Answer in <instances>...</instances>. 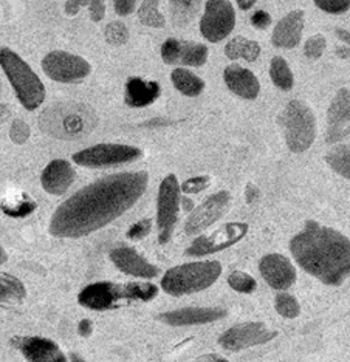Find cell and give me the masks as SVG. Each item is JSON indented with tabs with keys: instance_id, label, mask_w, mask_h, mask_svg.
I'll list each match as a JSON object with an SVG mask.
<instances>
[{
	"instance_id": "1",
	"label": "cell",
	"mask_w": 350,
	"mask_h": 362,
	"mask_svg": "<svg viewBox=\"0 0 350 362\" xmlns=\"http://www.w3.org/2000/svg\"><path fill=\"white\" fill-rule=\"evenodd\" d=\"M147 172H123L95 181L53 214L50 234L61 238L89 235L121 217L146 192Z\"/></svg>"
},
{
	"instance_id": "2",
	"label": "cell",
	"mask_w": 350,
	"mask_h": 362,
	"mask_svg": "<svg viewBox=\"0 0 350 362\" xmlns=\"http://www.w3.org/2000/svg\"><path fill=\"white\" fill-rule=\"evenodd\" d=\"M290 251L305 273L326 285H341L350 276V240L332 228L307 221L290 242Z\"/></svg>"
},
{
	"instance_id": "3",
	"label": "cell",
	"mask_w": 350,
	"mask_h": 362,
	"mask_svg": "<svg viewBox=\"0 0 350 362\" xmlns=\"http://www.w3.org/2000/svg\"><path fill=\"white\" fill-rule=\"evenodd\" d=\"M98 124L95 110L84 103H56L40 113L39 126L44 134L60 139L87 136Z\"/></svg>"
},
{
	"instance_id": "4",
	"label": "cell",
	"mask_w": 350,
	"mask_h": 362,
	"mask_svg": "<svg viewBox=\"0 0 350 362\" xmlns=\"http://www.w3.org/2000/svg\"><path fill=\"white\" fill-rule=\"evenodd\" d=\"M157 293L158 288L152 284L96 282L87 285L79 293L78 300L82 307L104 311L135 300L147 302L155 298Z\"/></svg>"
},
{
	"instance_id": "5",
	"label": "cell",
	"mask_w": 350,
	"mask_h": 362,
	"mask_svg": "<svg viewBox=\"0 0 350 362\" xmlns=\"http://www.w3.org/2000/svg\"><path fill=\"white\" fill-rule=\"evenodd\" d=\"M222 274L219 262H194L174 267L162 279V288L171 296H185L210 288Z\"/></svg>"
},
{
	"instance_id": "6",
	"label": "cell",
	"mask_w": 350,
	"mask_h": 362,
	"mask_svg": "<svg viewBox=\"0 0 350 362\" xmlns=\"http://www.w3.org/2000/svg\"><path fill=\"white\" fill-rule=\"evenodd\" d=\"M0 65L10 79L21 104L27 110H35L45 100V87L30 65L10 48H0Z\"/></svg>"
},
{
	"instance_id": "7",
	"label": "cell",
	"mask_w": 350,
	"mask_h": 362,
	"mask_svg": "<svg viewBox=\"0 0 350 362\" xmlns=\"http://www.w3.org/2000/svg\"><path fill=\"white\" fill-rule=\"evenodd\" d=\"M286 143L288 149L295 153H303L310 149L316 138V118L310 107L305 103L290 101L282 113Z\"/></svg>"
},
{
	"instance_id": "8",
	"label": "cell",
	"mask_w": 350,
	"mask_h": 362,
	"mask_svg": "<svg viewBox=\"0 0 350 362\" xmlns=\"http://www.w3.org/2000/svg\"><path fill=\"white\" fill-rule=\"evenodd\" d=\"M180 185L175 175H168L160 185L158 191V204H157V225H158V238L160 243H168L174 233L175 223H177L179 209H180Z\"/></svg>"
},
{
	"instance_id": "9",
	"label": "cell",
	"mask_w": 350,
	"mask_h": 362,
	"mask_svg": "<svg viewBox=\"0 0 350 362\" xmlns=\"http://www.w3.org/2000/svg\"><path fill=\"white\" fill-rule=\"evenodd\" d=\"M143 155L138 147L126 144H96L73 155V161L84 168H109L138 160Z\"/></svg>"
},
{
	"instance_id": "10",
	"label": "cell",
	"mask_w": 350,
	"mask_h": 362,
	"mask_svg": "<svg viewBox=\"0 0 350 362\" xmlns=\"http://www.w3.org/2000/svg\"><path fill=\"white\" fill-rule=\"evenodd\" d=\"M236 25V11L230 0H208L200 33L206 40L218 44L231 35Z\"/></svg>"
},
{
	"instance_id": "11",
	"label": "cell",
	"mask_w": 350,
	"mask_h": 362,
	"mask_svg": "<svg viewBox=\"0 0 350 362\" xmlns=\"http://www.w3.org/2000/svg\"><path fill=\"white\" fill-rule=\"evenodd\" d=\"M45 75L56 82L77 84L90 75V64L81 56L67 52H52L43 61Z\"/></svg>"
},
{
	"instance_id": "12",
	"label": "cell",
	"mask_w": 350,
	"mask_h": 362,
	"mask_svg": "<svg viewBox=\"0 0 350 362\" xmlns=\"http://www.w3.org/2000/svg\"><path fill=\"white\" fill-rule=\"evenodd\" d=\"M248 233L247 223H228L215 229L210 235H202L186 250V256H208V254L219 252L240 242Z\"/></svg>"
},
{
	"instance_id": "13",
	"label": "cell",
	"mask_w": 350,
	"mask_h": 362,
	"mask_svg": "<svg viewBox=\"0 0 350 362\" xmlns=\"http://www.w3.org/2000/svg\"><path fill=\"white\" fill-rule=\"evenodd\" d=\"M276 334V332L270 330L264 322H248L230 328L220 336L219 342L225 350L240 351L269 342Z\"/></svg>"
},
{
	"instance_id": "14",
	"label": "cell",
	"mask_w": 350,
	"mask_h": 362,
	"mask_svg": "<svg viewBox=\"0 0 350 362\" xmlns=\"http://www.w3.org/2000/svg\"><path fill=\"white\" fill-rule=\"evenodd\" d=\"M231 203V195L228 191H220L218 194H213L211 197L196 208L186 220L185 231L188 235H196L203 233L206 228H210L215 223L225 212L228 211Z\"/></svg>"
},
{
	"instance_id": "15",
	"label": "cell",
	"mask_w": 350,
	"mask_h": 362,
	"mask_svg": "<svg viewBox=\"0 0 350 362\" xmlns=\"http://www.w3.org/2000/svg\"><path fill=\"white\" fill-rule=\"evenodd\" d=\"M350 135V88H339L327 110L326 143L335 144Z\"/></svg>"
},
{
	"instance_id": "16",
	"label": "cell",
	"mask_w": 350,
	"mask_h": 362,
	"mask_svg": "<svg viewBox=\"0 0 350 362\" xmlns=\"http://www.w3.org/2000/svg\"><path fill=\"white\" fill-rule=\"evenodd\" d=\"M162 57L169 65L202 67L208 61V47L189 40L168 39L162 45Z\"/></svg>"
},
{
	"instance_id": "17",
	"label": "cell",
	"mask_w": 350,
	"mask_h": 362,
	"mask_svg": "<svg viewBox=\"0 0 350 362\" xmlns=\"http://www.w3.org/2000/svg\"><path fill=\"white\" fill-rule=\"evenodd\" d=\"M28 362H67V358L56 342L39 336H16L13 339Z\"/></svg>"
},
{
	"instance_id": "18",
	"label": "cell",
	"mask_w": 350,
	"mask_h": 362,
	"mask_svg": "<svg viewBox=\"0 0 350 362\" xmlns=\"http://www.w3.org/2000/svg\"><path fill=\"white\" fill-rule=\"evenodd\" d=\"M261 274L274 290L284 291L295 284L296 269L290 260L281 254H269L261 260Z\"/></svg>"
},
{
	"instance_id": "19",
	"label": "cell",
	"mask_w": 350,
	"mask_h": 362,
	"mask_svg": "<svg viewBox=\"0 0 350 362\" xmlns=\"http://www.w3.org/2000/svg\"><path fill=\"white\" fill-rule=\"evenodd\" d=\"M305 13L303 10H295L284 16L273 30L271 44L278 48H295L301 42L304 31Z\"/></svg>"
},
{
	"instance_id": "20",
	"label": "cell",
	"mask_w": 350,
	"mask_h": 362,
	"mask_svg": "<svg viewBox=\"0 0 350 362\" xmlns=\"http://www.w3.org/2000/svg\"><path fill=\"white\" fill-rule=\"evenodd\" d=\"M111 259L116 268L130 276L152 279L160 274V269L154 267L152 263H149L145 257H141L135 250L128 248V246L113 250L111 252Z\"/></svg>"
},
{
	"instance_id": "21",
	"label": "cell",
	"mask_w": 350,
	"mask_h": 362,
	"mask_svg": "<svg viewBox=\"0 0 350 362\" xmlns=\"http://www.w3.org/2000/svg\"><path fill=\"white\" fill-rule=\"evenodd\" d=\"M223 79L231 92L239 98H244V100H254L261 92L259 79L256 78L254 73L237 64L228 65L225 69Z\"/></svg>"
},
{
	"instance_id": "22",
	"label": "cell",
	"mask_w": 350,
	"mask_h": 362,
	"mask_svg": "<svg viewBox=\"0 0 350 362\" xmlns=\"http://www.w3.org/2000/svg\"><path fill=\"white\" fill-rule=\"evenodd\" d=\"M225 316H227V311L223 308H181L163 313L158 319L172 327H185L214 322Z\"/></svg>"
},
{
	"instance_id": "23",
	"label": "cell",
	"mask_w": 350,
	"mask_h": 362,
	"mask_svg": "<svg viewBox=\"0 0 350 362\" xmlns=\"http://www.w3.org/2000/svg\"><path fill=\"white\" fill-rule=\"evenodd\" d=\"M74 181V169L65 160H53L43 172L40 183L44 191L52 195H62Z\"/></svg>"
},
{
	"instance_id": "24",
	"label": "cell",
	"mask_w": 350,
	"mask_h": 362,
	"mask_svg": "<svg viewBox=\"0 0 350 362\" xmlns=\"http://www.w3.org/2000/svg\"><path fill=\"white\" fill-rule=\"evenodd\" d=\"M160 96V84L141 78H130L126 84V104L129 107H146Z\"/></svg>"
},
{
	"instance_id": "25",
	"label": "cell",
	"mask_w": 350,
	"mask_h": 362,
	"mask_svg": "<svg viewBox=\"0 0 350 362\" xmlns=\"http://www.w3.org/2000/svg\"><path fill=\"white\" fill-rule=\"evenodd\" d=\"M225 54L231 61L245 59L248 62H254L261 56V45L256 40L247 39L244 36H236L225 47Z\"/></svg>"
},
{
	"instance_id": "26",
	"label": "cell",
	"mask_w": 350,
	"mask_h": 362,
	"mask_svg": "<svg viewBox=\"0 0 350 362\" xmlns=\"http://www.w3.org/2000/svg\"><path fill=\"white\" fill-rule=\"evenodd\" d=\"M27 298L23 284L6 273H0V305H19Z\"/></svg>"
},
{
	"instance_id": "27",
	"label": "cell",
	"mask_w": 350,
	"mask_h": 362,
	"mask_svg": "<svg viewBox=\"0 0 350 362\" xmlns=\"http://www.w3.org/2000/svg\"><path fill=\"white\" fill-rule=\"evenodd\" d=\"M174 87L185 96H198L203 92L205 82L186 69H175L171 75Z\"/></svg>"
},
{
	"instance_id": "28",
	"label": "cell",
	"mask_w": 350,
	"mask_h": 362,
	"mask_svg": "<svg viewBox=\"0 0 350 362\" xmlns=\"http://www.w3.org/2000/svg\"><path fill=\"white\" fill-rule=\"evenodd\" d=\"M270 76L273 84L278 88L284 90V92H288V90L293 88V73H291L284 57H273V61L270 64Z\"/></svg>"
},
{
	"instance_id": "29",
	"label": "cell",
	"mask_w": 350,
	"mask_h": 362,
	"mask_svg": "<svg viewBox=\"0 0 350 362\" xmlns=\"http://www.w3.org/2000/svg\"><path fill=\"white\" fill-rule=\"evenodd\" d=\"M326 161L338 175L350 181V146H338L332 149L326 156Z\"/></svg>"
},
{
	"instance_id": "30",
	"label": "cell",
	"mask_w": 350,
	"mask_h": 362,
	"mask_svg": "<svg viewBox=\"0 0 350 362\" xmlns=\"http://www.w3.org/2000/svg\"><path fill=\"white\" fill-rule=\"evenodd\" d=\"M202 0H171L172 18L177 25H186L194 19Z\"/></svg>"
},
{
	"instance_id": "31",
	"label": "cell",
	"mask_w": 350,
	"mask_h": 362,
	"mask_svg": "<svg viewBox=\"0 0 350 362\" xmlns=\"http://www.w3.org/2000/svg\"><path fill=\"white\" fill-rule=\"evenodd\" d=\"M138 18L146 27L163 28L166 25L164 16L158 11V0H145L138 10Z\"/></svg>"
},
{
	"instance_id": "32",
	"label": "cell",
	"mask_w": 350,
	"mask_h": 362,
	"mask_svg": "<svg viewBox=\"0 0 350 362\" xmlns=\"http://www.w3.org/2000/svg\"><path fill=\"white\" fill-rule=\"evenodd\" d=\"M0 208L10 217H27L36 209V202H33L28 195H22L19 199H14L11 202H2Z\"/></svg>"
},
{
	"instance_id": "33",
	"label": "cell",
	"mask_w": 350,
	"mask_h": 362,
	"mask_svg": "<svg viewBox=\"0 0 350 362\" xmlns=\"http://www.w3.org/2000/svg\"><path fill=\"white\" fill-rule=\"evenodd\" d=\"M274 307H276V311L279 315L286 319H295L299 316V313H301V307H299L298 300L293 298V296H290L287 293L278 294Z\"/></svg>"
},
{
	"instance_id": "34",
	"label": "cell",
	"mask_w": 350,
	"mask_h": 362,
	"mask_svg": "<svg viewBox=\"0 0 350 362\" xmlns=\"http://www.w3.org/2000/svg\"><path fill=\"white\" fill-rule=\"evenodd\" d=\"M228 284L232 288V290L237 291V293H253L256 290V281L254 279L244 273V271H235V273H231L228 277Z\"/></svg>"
},
{
	"instance_id": "35",
	"label": "cell",
	"mask_w": 350,
	"mask_h": 362,
	"mask_svg": "<svg viewBox=\"0 0 350 362\" xmlns=\"http://www.w3.org/2000/svg\"><path fill=\"white\" fill-rule=\"evenodd\" d=\"M106 40L112 45H123L128 42L129 39V30L123 22H112L106 27Z\"/></svg>"
},
{
	"instance_id": "36",
	"label": "cell",
	"mask_w": 350,
	"mask_h": 362,
	"mask_svg": "<svg viewBox=\"0 0 350 362\" xmlns=\"http://www.w3.org/2000/svg\"><path fill=\"white\" fill-rule=\"evenodd\" d=\"M327 47V40L322 35L312 36L304 45V54L308 59H320Z\"/></svg>"
},
{
	"instance_id": "37",
	"label": "cell",
	"mask_w": 350,
	"mask_h": 362,
	"mask_svg": "<svg viewBox=\"0 0 350 362\" xmlns=\"http://www.w3.org/2000/svg\"><path fill=\"white\" fill-rule=\"evenodd\" d=\"M320 10L329 14H343L350 8V0H313Z\"/></svg>"
},
{
	"instance_id": "38",
	"label": "cell",
	"mask_w": 350,
	"mask_h": 362,
	"mask_svg": "<svg viewBox=\"0 0 350 362\" xmlns=\"http://www.w3.org/2000/svg\"><path fill=\"white\" fill-rule=\"evenodd\" d=\"M10 138L16 144H23L30 138V127L25 121L16 119L10 129Z\"/></svg>"
},
{
	"instance_id": "39",
	"label": "cell",
	"mask_w": 350,
	"mask_h": 362,
	"mask_svg": "<svg viewBox=\"0 0 350 362\" xmlns=\"http://www.w3.org/2000/svg\"><path fill=\"white\" fill-rule=\"evenodd\" d=\"M208 186H210V177H194V178H189L186 180L185 183H183L180 186V189L185 194H198L202 192L203 189H206Z\"/></svg>"
},
{
	"instance_id": "40",
	"label": "cell",
	"mask_w": 350,
	"mask_h": 362,
	"mask_svg": "<svg viewBox=\"0 0 350 362\" xmlns=\"http://www.w3.org/2000/svg\"><path fill=\"white\" fill-rule=\"evenodd\" d=\"M151 229H152V220L151 218L140 220L138 223H135L129 229L128 237L132 238V240H141V238H145L149 233H151Z\"/></svg>"
},
{
	"instance_id": "41",
	"label": "cell",
	"mask_w": 350,
	"mask_h": 362,
	"mask_svg": "<svg viewBox=\"0 0 350 362\" xmlns=\"http://www.w3.org/2000/svg\"><path fill=\"white\" fill-rule=\"evenodd\" d=\"M90 16H91V21L94 22H99L104 19V14H106V5H104V0H90Z\"/></svg>"
},
{
	"instance_id": "42",
	"label": "cell",
	"mask_w": 350,
	"mask_h": 362,
	"mask_svg": "<svg viewBox=\"0 0 350 362\" xmlns=\"http://www.w3.org/2000/svg\"><path fill=\"white\" fill-rule=\"evenodd\" d=\"M252 23H253V27H256V28L265 30V28L270 27L271 16L266 11H256L253 14V18H252Z\"/></svg>"
},
{
	"instance_id": "43",
	"label": "cell",
	"mask_w": 350,
	"mask_h": 362,
	"mask_svg": "<svg viewBox=\"0 0 350 362\" xmlns=\"http://www.w3.org/2000/svg\"><path fill=\"white\" fill-rule=\"evenodd\" d=\"M137 0H115V11L120 16H129L135 8Z\"/></svg>"
},
{
	"instance_id": "44",
	"label": "cell",
	"mask_w": 350,
	"mask_h": 362,
	"mask_svg": "<svg viewBox=\"0 0 350 362\" xmlns=\"http://www.w3.org/2000/svg\"><path fill=\"white\" fill-rule=\"evenodd\" d=\"M86 5H90V0H67L65 13L69 16H74L81 10V6Z\"/></svg>"
},
{
	"instance_id": "45",
	"label": "cell",
	"mask_w": 350,
	"mask_h": 362,
	"mask_svg": "<svg viewBox=\"0 0 350 362\" xmlns=\"http://www.w3.org/2000/svg\"><path fill=\"white\" fill-rule=\"evenodd\" d=\"M91 330H94V325H91V320H89V319L81 320L79 325H78V333H79L81 336H84V337L90 336V334H91Z\"/></svg>"
},
{
	"instance_id": "46",
	"label": "cell",
	"mask_w": 350,
	"mask_h": 362,
	"mask_svg": "<svg viewBox=\"0 0 350 362\" xmlns=\"http://www.w3.org/2000/svg\"><path fill=\"white\" fill-rule=\"evenodd\" d=\"M194 362H228V361L219 355H205V356L197 358Z\"/></svg>"
},
{
	"instance_id": "47",
	"label": "cell",
	"mask_w": 350,
	"mask_h": 362,
	"mask_svg": "<svg viewBox=\"0 0 350 362\" xmlns=\"http://www.w3.org/2000/svg\"><path fill=\"white\" fill-rule=\"evenodd\" d=\"M10 115H11L10 107L5 105V104H0V124H2L4 121H6L8 118H10Z\"/></svg>"
},
{
	"instance_id": "48",
	"label": "cell",
	"mask_w": 350,
	"mask_h": 362,
	"mask_svg": "<svg viewBox=\"0 0 350 362\" xmlns=\"http://www.w3.org/2000/svg\"><path fill=\"white\" fill-rule=\"evenodd\" d=\"M256 2H257V0H237V5H239L240 10L247 11V10H249V8H253V5Z\"/></svg>"
},
{
	"instance_id": "49",
	"label": "cell",
	"mask_w": 350,
	"mask_h": 362,
	"mask_svg": "<svg viewBox=\"0 0 350 362\" xmlns=\"http://www.w3.org/2000/svg\"><path fill=\"white\" fill-rule=\"evenodd\" d=\"M337 36L350 47V33L346 30H337Z\"/></svg>"
},
{
	"instance_id": "50",
	"label": "cell",
	"mask_w": 350,
	"mask_h": 362,
	"mask_svg": "<svg viewBox=\"0 0 350 362\" xmlns=\"http://www.w3.org/2000/svg\"><path fill=\"white\" fill-rule=\"evenodd\" d=\"M337 54H338L339 57H343V59H347L349 54H350V48H346V47L339 48V50L337 52Z\"/></svg>"
},
{
	"instance_id": "51",
	"label": "cell",
	"mask_w": 350,
	"mask_h": 362,
	"mask_svg": "<svg viewBox=\"0 0 350 362\" xmlns=\"http://www.w3.org/2000/svg\"><path fill=\"white\" fill-rule=\"evenodd\" d=\"M70 361H72V362H86L84 358H81V356L78 355V353H72V355H70Z\"/></svg>"
},
{
	"instance_id": "52",
	"label": "cell",
	"mask_w": 350,
	"mask_h": 362,
	"mask_svg": "<svg viewBox=\"0 0 350 362\" xmlns=\"http://www.w3.org/2000/svg\"><path fill=\"white\" fill-rule=\"evenodd\" d=\"M6 252L4 251V248H2V246H0V265H4V263L6 262Z\"/></svg>"
},
{
	"instance_id": "53",
	"label": "cell",
	"mask_w": 350,
	"mask_h": 362,
	"mask_svg": "<svg viewBox=\"0 0 350 362\" xmlns=\"http://www.w3.org/2000/svg\"><path fill=\"white\" fill-rule=\"evenodd\" d=\"M183 204H185V209H186V211L193 209V202H191V200H188V199H183Z\"/></svg>"
}]
</instances>
